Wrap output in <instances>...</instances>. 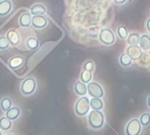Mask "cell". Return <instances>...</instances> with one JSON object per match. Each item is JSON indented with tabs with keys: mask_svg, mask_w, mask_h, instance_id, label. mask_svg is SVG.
<instances>
[{
	"mask_svg": "<svg viewBox=\"0 0 150 135\" xmlns=\"http://www.w3.org/2000/svg\"><path fill=\"white\" fill-rule=\"evenodd\" d=\"M88 123L93 129H100L105 124L104 114L98 110H93L88 117Z\"/></svg>",
	"mask_w": 150,
	"mask_h": 135,
	"instance_id": "1",
	"label": "cell"
},
{
	"mask_svg": "<svg viewBox=\"0 0 150 135\" xmlns=\"http://www.w3.org/2000/svg\"><path fill=\"white\" fill-rule=\"evenodd\" d=\"M90 108H91L90 99L87 97H83L76 102L75 106V111L77 115L84 116L89 112Z\"/></svg>",
	"mask_w": 150,
	"mask_h": 135,
	"instance_id": "2",
	"label": "cell"
},
{
	"mask_svg": "<svg viewBox=\"0 0 150 135\" xmlns=\"http://www.w3.org/2000/svg\"><path fill=\"white\" fill-rule=\"evenodd\" d=\"M99 40L105 45H112L115 41V36L112 30L110 29H102L99 33Z\"/></svg>",
	"mask_w": 150,
	"mask_h": 135,
	"instance_id": "3",
	"label": "cell"
},
{
	"mask_svg": "<svg viewBox=\"0 0 150 135\" xmlns=\"http://www.w3.org/2000/svg\"><path fill=\"white\" fill-rule=\"evenodd\" d=\"M87 90L92 98H102L104 96V90L101 85L98 83H89L87 85Z\"/></svg>",
	"mask_w": 150,
	"mask_h": 135,
	"instance_id": "4",
	"label": "cell"
},
{
	"mask_svg": "<svg viewBox=\"0 0 150 135\" xmlns=\"http://www.w3.org/2000/svg\"><path fill=\"white\" fill-rule=\"evenodd\" d=\"M142 131V124L137 119H134L127 126V134L138 135Z\"/></svg>",
	"mask_w": 150,
	"mask_h": 135,
	"instance_id": "5",
	"label": "cell"
},
{
	"mask_svg": "<svg viewBox=\"0 0 150 135\" xmlns=\"http://www.w3.org/2000/svg\"><path fill=\"white\" fill-rule=\"evenodd\" d=\"M36 88V83L34 79L33 78H27L25 79L21 85V91L25 95H30L32 94Z\"/></svg>",
	"mask_w": 150,
	"mask_h": 135,
	"instance_id": "6",
	"label": "cell"
},
{
	"mask_svg": "<svg viewBox=\"0 0 150 135\" xmlns=\"http://www.w3.org/2000/svg\"><path fill=\"white\" fill-rule=\"evenodd\" d=\"M127 54L129 55V57L134 60V61H136V60H139L142 55V48L140 47H138L137 45H131L128 48H127Z\"/></svg>",
	"mask_w": 150,
	"mask_h": 135,
	"instance_id": "7",
	"label": "cell"
},
{
	"mask_svg": "<svg viewBox=\"0 0 150 135\" xmlns=\"http://www.w3.org/2000/svg\"><path fill=\"white\" fill-rule=\"evenodd\" d=\"M32 24L36 28H43L47 25V20L42 15H34L32 18Z\"/></svg>",
	"mask_w": 150,
	"mask_h": 135,
	"instance_id": "8",
	"label": "cell"
},
{
	"mask_svg": "<svg viewBox=\"0 0 150 135\" xmlns=\"http://www.w3.org/2000/svg\"><path fill=\"white\" fill-rule=\"evenodd\" d=\"M11 10V3L9 0H3L0 2V16L7 15Z\"/></svg>",
	"mask_w": 150,
	"mask_h": 135,
	"instance_id": "9",
	"label": "cell"
},
{
	"mask_svg": "<svg viewBox=\"0 0 150 135\" xmlns=\"http://www.w3.org/2000/svg\"><path fill=\"white\" fill-rule=\"evenodd\" d=\"M140 47L142 48V50L148 52L150 50V37L147 34L142 35L140 38Z\"/></svg>",
	"mask_w": 150,
	"mask_h": 135,
	"instance_id": "10",
	"label": "cell"
},
{
	"mask_svg": "<svg viewBox=\"0 0 150 135\" xmlns=\"http://www.w3.org/2000/svg\"><path fill=\"white\" fill-rule=\"evenodd\" d=\"M7 38L11 44L18 45L19 43V35L15 30H11L7 33Z\"/></svg>",
	"mask_w": 150,
	"mask_h": 135,
	"instance_id": "11",
	"label": "cell"
},
{
	"mask_svg": "<svg viewBox=\"0 0 150 135\" xmlns=\"http://www.w3.org/2000/svg\"><path fill=\"white\" fill-rule=\"evenodd\" d=\"M74 90H75L76 93L80 95V96H84L87 93V86L83 82L82 83L81 82H77L75 84Z\"/></svg>",
	"mask_w": 150,
	"mask_h": 135,
	"instance_id": "12",
	"label": "cell"
},
{
	"mask_svg": "<svg viewBox=\"0 0 150 135\" xmlns=\"http://www.w3.org/2000/svg\"><path fill=\"white\" fill-rule=\"evenodd\" d=\"M90 105L91 107L93 110H101L103 108V101L101 100L100 98H93L91 100H90Z\"/></svg>",
	"mask_w": 150,
	"mask_h": 135,
	"instance_id": "13",
	"label": "cell"
},
{
	"mask_svg": "<svg viewBox=\"0 0 150 135\" xmlns=\"http://www.w3.org/2000/svg\"><path fill=\"white\" fill-rule=\"evenodd\" d=\"M19 113H20L19 109L18 107H13L6 112V117L11 120H14L19 116Z\"/></svg>",
	"mask_w": 150,
	"mask_h": 135,
	"instance_id": "14",
	"label": "cell"
},
{
	"mask_svg": "<svg viewBox=\"0 0 150 135\" xmlns=\"http://www.w3.org/2000/svg\"><path fill=\"white\" fill-rule=\"evenodd\" d=\"M23 58L22 57H19V56H17V57H13L11 59V61H9V66L11 68V69H17L18 67H20L22 64H23Z\"/></svg>",
	"mask_w": 150,
	"mask_h": 135,
	"instance_id": "15",
	"label": "cell"
},
{
	"mask_svg": "<svg viewBox=\"0 0 150 135\" xmlns=\"http://www.w3.org/2000/svg\"><path fill=\"white\" fill-rule=\"evenodd\" d=\"M46 12V8L42 4H35L31 9V13L33 15H43Z\"/></svg>",
	"mask_w": 150,
	"mask_h": 135,
	"instance_id": "16",
	"label": "cell"
},
{
	"mask_svg": "<svg viewBox=\"0 0 150 135\" xmlns=\"http://www.w3.org/2000/svg\"><path fill=\"white\" fill-rule=\"evenodd\" d=\"M32 22V18L30 16V14L28 13H24L19 19V24L22 26H28Z\"/></svg>",
	"mask_w": 150,
	"mask_h": 135,
	"instance_id": "17",
	"label": "cell"
},
{
	"mask_svg": "<svg viewBox=\"0 0 150 135\" xmlns=\"http://www.w3.org/2000/svg\"><path fill=\"white\" fill-rule=\"evenodd\" d=\"M120 62L123 67H128L132 63V59L127 54H122L120 57Z\"/></svg>",
	"mask_w": 150,
	"mask_h": 135,
	"instance_id": "18",
	"label": "cell"
},
{
	"mask_svg": "<svg viewBox=\"0 0 150 135\" xmlns=\"http://www.w3.org/2000/svg\"><path fill=\"white\" fill-rule=\"evenodd\" d=\"M11 127V121L10 119H8L7 117L0 119V128L6 131V130H9Z\"/></svg>",
	"mask_w": 150,
	"mask_h": 135,
	"instance_id": "19",
	"label": "cell"
},
{
	"mask_svg": "<svg viewBox=\"0 0 150 135\" xmlns=\"http://www.w3.org/2000/svg\"><path fill=\"white\" fill-rule=\"evenodd\" d=\"M91 77H92L91 71L83 70L81 74V81L84 83H89L91 80Z\"/></svg>",
	"mask_w": 150,
	"mask_h": 135,
	"instance_id": "20",
	"label": "cell"
},
{
	"mask_svg": "<svg viewBox=\"0 0 150 135\" xmlns=\"http://www.w3.org/2000/svg\"><path fill=\"white\" fill-rule=\"evenodd\" d=\"M117 33H118L119 37L120 39H122V40H126L128 37V31L124 25L119 26L118 29H117Z\"/></svg>",
	"mask_w": 150,
	"mask_h": 135,
	"instance_id": "21",
	"label": "cell"
},
{
	"mask_svg": "<svg viewBox=\"0 0 150 135\" xmlns=\"http://www.w3.org/2000/svg\"><path fill=\"white\" fill-rule=\"evenodd\" d=\"M140 36L138 33H131L127 39V41L130 45H137L140 42Z\"/></svg>",
	"mask_w": 150,
	"mask_h": 135,
	"instance_id": "22",
	"label": "cell"
},
{
	"mask_svg": "<svg viewBox=\"0 0 150 135\" xmlns=\"http://www.w3.org/2000/svg\"><path fill=\"white\" fill-rule=\"evenodd\" d=\"M11 101L9 98H5L1 101V108L4 112H7L8 110L11 109Z\"/></svg>",
	"mask_w": 150,
	"mask_h": 135,
	"instance_id": "23",
	"label": "cell"
},
{
	"mask_svg": "<svg viewBox=\"0 0 150 135\" xmlns=\"http://www.w3.org/2000/svg\"><path fill=\"white\" fill-rule=\"evenodd\" d=\"M27 47H28L30 49H32V50L36 49V48L39 47V42H38V40H37L35 38L31 37V38H29V39L27 40Z\"/></svg>",
	"mask_w": 150,
	"mask_h": 135,
	"instance_id": "24",
	"label": "cell"
},
{
	"mask_svg": "<svg viewBox=\"0 0 150 135\" xmlns=\"http://www.w3.org/2000/svg\"><path fill=\"white\" fill-rule=\"evenodd\" d=\"M141 124L143 127H147L150 124V114L149 113H144L143 115H142L141 119H140Z\"/></svg>",
	"mask_w": 150,
	"mask_h": 135,
	"instance_id": "25",
	"label": "cell"
},
{
	"mask_svg": "<svg viewBox=\"0 0 150 135\" xmlns=\"http://www.w3.org/2000/svg\"><path fill=\"white\" fill-rule=\"evenodd\" d=\"M10 41L7 37H0V49H5L9 47Z\"/></svg>",
	"mask_w": 150,
	"mask_h": 135,
	"instance_id": "26",
	"label": "cell"
},
{
	"mask_svg": "<svg viewBox=\"0 0 150 135\" xmlns=\"http://www.w3.org/2000/svg\"><path fill=\"white\" fill-rule=\"evenodd\" d=\"M83 69H84V70L92 71V70H93V69H94V64H93V62H92L91 61H87V62L84 64V66H83Z\"/></svg>",
	"mask_w": 150,
	"mask_h": 135,
	"instance_id": "27",
	"label": "cell"
},
{
	"mask_svg": "<svg viewBox=\"0 0 150 135\" xmlns=\"http://www.w3.org/2000/svg\"><path fill=\"white\" fill-rule=\"evenodd\" d=\"M113 1H114V3L117 4H122L126 3L127 0H113Z\"/></svg>",
	"mask_w": 150,
	"mask_h": 135,
	"instance_id": "28",
	"label": "cell"
},
{
	"mask_svg": "<svg viewBox=\"0 0 150 135\" xmlns=\"http://www.w3.org/2000/svg\"><path fill=\"white\" fill-rule=\"evenodd\" d=\"M147 28H148V30H149V32L150 33V18L147 21Z\"/></svg>",
	"mask_w": 150,
	"mask_h": 135,
	"instance_id": "29",
	"label": "cell"
},
{
	"mask_svg": "<svg viewBox=\"0 0 150 135\" xmlns=\"http://www.w3.org/2000/svg\"><path fill=\"white\" fill-rule=\"evenodd\" d=\"M148 105H149L150 108V97H149V98H148Z\"/></svg>",
	"mask_w": 150,
	"mask_h": 135,
	"instance_id": "30",
	"label": "cell"
},
{
	"mask_svg": "<svg viewBox=\"0 0 150 135\" xmlns=\"http://www.w3.org/2000/svg\"><path fill=\"white\" fill-rule=\"evenodd\" d=\"M0 135H1V132H0Z\"/></svg>",
	"mask_w": 150,
	"mask_h": 135,
	"instance_id": "31",
	"label": "cell"
}]
</instances>
